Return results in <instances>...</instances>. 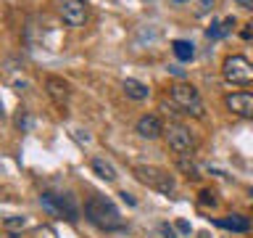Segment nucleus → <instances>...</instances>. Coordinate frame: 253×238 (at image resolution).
I'll list each match as a JSON object with an SVG mask.
<instances>
[{"label": "nucleus", "mask_w": 253, "mask_h": 238, "mask_svg": "<svg viewBox=\"0 0 253 238\" xmlns=\"http://www.w3.org/2000/svg\"><path fill=\"white\" fill-rule=\"evenodd\" d=\"M211 8H213V0H198V13H209L211 11Z\"/></svg>", "instance_id": "nucleus-17"}, {"label": "nucleus", "mask_w": 253, "mask_h": 238, "mask_svg": "<svg viewBox=\"0 0 253 238\" xmlns=\"http://www.w3.org/2000/svg\"><path fill=\"white\" fill-rule=\"evenodd\" d=\"M61 19L69 27H82L87 21V0H61Z\"/></svg>", "instance_id": "nucleus-7"}, {"label": "nucleus", "mask_w": 253, "mask_h": 238, "mask_svg": "<svg viewBox=\"0 0 253 238\" xmlns=\"http://www.w3.org/2000/svg\"><path fill=\"white\" fill-rule=\"evenodd\" d=\"M45 87H47V95L58 103V106H63L66 103V98H69V85L63 82V79H58V77H50L45 82Z\"/></svg>", "instance_id": "nucleus-11"}, {"label": "nucleus", "mask_w": 253, "mask_h": 238, "mask_svg": "<svg viewBox=\"0 0 253 238\" xmlns=\"http://www.w3.org/2000/svg\"><path fill=\"white\" fill-rule=\"evenodd\" d=\"M124 93L132 101H145L148 98V85H142L140 79H124Z\"/></svg>", "instance_id": "nucleus-14"}, {"label": "nucleus", "mask_w": 253, "mask_h": 238, "mask_svg": "<svg viewBox=\"0 0 253 238\" xmlns=\"http://www.w3.org/2000/svg\"><path fill=\"white\" fill-rule=\"evenodd\" d=\"M240 8H248V11H253V0H235Z\"/></svg>", "instance_id": "nucleus-20"}, {"label": "nucleus", "mask_w": 253, "mask_h": 238, "mask_svg": "<svg viewBox=\"0 0 253 238\" xmlns=\"http://www.w3.org/2000/svg\"><path fill=\"white\" fill-rule=\"evenodd\" d=\"M84 217L100 230H119L124 225L122 214H119V209L114 206V201L106 196H98V193L84 201Z\"/></svg>", "instance_id": "nucleus-1"}, {"label": "nucleus", "mask_w": 253, "mask_h": 238, "mask_svg": "<svg viewBox=\"0 0 253 238\" xmlns=\"http://www.w3.org/2000/svg\"><path fill=\"white\" fill-rule=\"evenodd\" d=\"M224 103L232 114L253 119V93H232V95H227Z\"/></svg>", "instance_id": "nucleus-8"}, {"label": "nucleus", "mask_w": 253, "mask_h": 238, "mask_svg": "<svg viewBox=\"0 0 253 238\" xmlns=\"http://www.w3.org/2000/svg\"><path fill=\"white\" fill-rule=\"evenodd\" d=\"M243 37H245V40H251V37H253V29H243Z\"/></svg>", "instance_id": "nucleus-24"}, {"label": "nucleus", "mask_w": 253, "mask_h": 238, "mask_svg": "<svg viewBox=\"0 0 253 238\" xmlns=\"http://www.w3.org/2000/svg\"><path fill=\"white\" fill-rule=\"evenodd\" d=\"M161 233H164L166 238H177V236H174V228H169V225H166V222L161 225Z\"/></svg>", "instance_id": "nucleus-19"}, {"label": "nucleus", "mask_w": 253, "mask_h": 238, "mask_svg": "<svg viewBox=\"0 0 253 238\" xmlns=\"http://www.w3.org/2000/svg\"><path fill=\"white\" fill-rule=\"evenodd\" d=\"M3 225H5V230H8V233H13V230H19V228H24V225H27V220H24V217H5V222H3Z\"/></svg>", "instance_id": "nucleus-16"}, {"label": "nucleus", "mask_w": 253, "mask_h": 238, "mask_svg": "<svg viewBox=\"0 0 253 238\" xmlns=\"http://www.w3.org/2000/svg\"><path fill=\"white\" fill-rule=\"evenodd\" d=\"M174 3H190V0H174Z\"/></svg>", "instance_id": "nucleus-25"}, {"label": "nucleus", "mask_w": 253, "mask_h": 238, "mask_svg": "<svg viewBox=\"0 0 253 238\" xmlns=\"http://www.w3.org/2000/svg\"><path fill=\"white\" fill-rule=\"evenodd\" d=\"M171 103L177 106L182 114H190V117H203V101L198 90L193 85H185V82H177L171 87Z\"/></svg>", "instance_id": "nucleus-2"}, {"label": "nucleus", "mask_w": 253, "mask_h": 238, "mask_svg": "<svg viewBox=\"0 0 253 238\" xmlns=\"http://www.w3.org/2000/svg\"><path fill=\"white\" fill-rule=\"evenodd\" d=\"M221 71L229 85H253V63L245 56H229Z\"/></svg>", "instance_id": "nucleus-3"}, {"label": "nucleus", "mask_w": 253, "mask_h": 238, "mask_svg": "<svg viewBox=\"0 0 253 238\" xmlns=\"http://www.w3.org/2000/svg\"><path fill=\"white\" fill-rule=\"evenodd\" d=\"M164 130H166V127L161 124V119L153 117V114H145V117H140V119H137V135H140V138L156 140Z\"/></svg>", "instance_id": "nucleus-9"}, {"label": "nucleus", "mask_w": 253, "mask_h": 238, "mask_svg": "<svg viewBox=\"0 0 253 238\" xmlns=\"http://www.w3.org/2000/svg\"><path fill=\"white\" fill-rule=\"evenodd\" d=\"M177 228L182 230V233H190V225H187V222H185V220H179V222H177Z\"/></svg>", "instance_id": "nucleus-23"}, {"label": "nucleus", "mask_w": 253, "mask_h": 238, "mask_svg": "<svg viewBox=\"0 0 253 238\" xmlns=\"http://www.w3.org/2000/svg\"><path fill=\"white\" fill-rule=\"evenodd\" d=\"M40 201H42V206L50 214H55V217H66L69 222H74L79 217V209H77V201L71 193H63V196H55V193H42L40 196Z\"/></svg>", "instance_id": "nucleus-4"}, {"label": "nucleus", "mask_w": 253, "mask_h": 238, "mask_svg": "<svg viewBox=\"0 0 253 238\" xmlns=\"http://www.w3.org/2000/svg\"><path fill=\"white\" fill-rule=\"evenodd\" d=\"M164 135H166L169 148H171L177 156H193L195 138H193V132H190L185 124H169V127L164 130Z\"/></svg>", "instance_id": "nucleus-5"}, {"label": "nucleus", "mask_w": 253, "mask_h": 238, "mask_svg": "<svg viewBox=\"0 0 253 238\" xmlns=\"http://www.w3.org/2000/svg\"><path fill=\"white\" fill-rule=\"evenodd\" d=\"M251 196H253V188H251Z\"/></svg>", "instance_id": "nucleus-27"}, {"label": "nucleus", "mask_w": 253, "mask_h": 238, "mask_svg": "<svg viewBox=\"0 0 253 238\" xmlns=\"http://www.w3.org/2000/svg\"><path fill=\"white\" fill-rule=\"evenodd\" d=\"M198 238H209V236H206V233H201V236H198Z\"/></svg>", "instance_id": "nucleus-26"}, {"label": "nucleus", "mask_w": 253, "mask_h": 238, "mask_svg": "<svg viewBox=\"0 0 253 238\" xmlns=\"http://www.w3.org/2000/svg\"><path fill=\"white\" fill-rule=\"evenodd\" d=\"M201 204H216V198H213V193H209V190H203V193H201Z\"/></svg>", "instance_id": "nucleus-18"}, {"label": "nucleus", "mask_w": 253, "mask_h": 238, "mask_svg": "<svg viewBox=\"0 0 253 238\" xmlns=\"http://www.w3.org/2000/svg\"><path fill=\"white\" fill-rule=\"evenodd\" d=\"M90 167H92V172L98 175V178H103V180H116V170H114V164L111 162H106V159H100V156H95L92 162H90Z\"/></svg>", "instance_id": "nucleus-13"}, {"label": "nucleus", "mask_w": 253, "mask_h": 238, "mask_svg": "<svg viewBox=\"0 0 253 238\" xmlns=\"http://www.w3.org/2000/svg\"><path fill=\"white\" fill-rule=\"evenodd\" d=\"M171 51L179 61H193L195 59V45L187 43V40H174L171 43Z\"/></svg>", "instance_id": "nucleus-15"}, {"label": "nucleus", "mask_w": 253, "mask_h": 238, "mask_svg": "<svg viewBox=\"0 0 253 238\" xmlns=\"http://www.w3.org/2000/svg\"><path fill=\"white\" fill-rule=\"evenodd\" d=\"M216 225L224 228V230H232V233H248V230H251V220L243 217V214H227V217L216 220Z\"/></svg>", "instance_id": "nucleus-10"}, {"label": "nucleus", "mask_w": 253, "mask_h": 238, "mask_svg": "<svg viewBox=\"0 0 253 238\" xmlns=\"http://www.w3.org/2000/svg\"><path fill=\"white\" fill-rule=\"evenodd\" d=\"M232 29H235V19L227 16V19H221V21H213L211 27L206 29V37L209 40H221V37H227Z\"/></svg>", "instance_id": "nucleus-12"}, {"label": "nucleus", "mask_w": 253, "mask_h": 238, "mask_svg": "<svg viewBox=\"0 0 253 238\" xmlns=\"http://www.w3.org/2000/svg\"><path fill=\"white\" fill-rule=\"evenodd\" d=\"M169 71H171L174 77H179V79L185 77V69H179V66H169Z\"/></svg>", "instance_id": "nucleus-21"}, {"label": "nucleus", "mask_w": 253, "mask_h": 238, "mask_svg": "<svg viewBox=\"0 0 253 238\" xmlns=\"http://www.w3.org/2000/svg\"><path fill=\"white\" fill-rule=\"evenodd\" d=\"M122 198H124V201H126V204H132V206H134V204H137V198H134L132 193H126V190H124V193H122Z\"/></svg>", "instance_id": "nucleus-22"}, {"label": "nucleus", "mask_w": 253, "mask_h": 238, "mask_svg": "<svg viewBox=\"0 0 253 238\" xmlns=\"http://www.w3.org/2000/svg\"><path fill=\"white\" fill-rule=\"evenodd\" d=\"M134 175H137V180L145 182L148 188H156V190H161V193H166V196L174 193L171 175L158 170V167H134Z\"/></svg>", "instance_id": "nucleus-6"}]
</instances>
